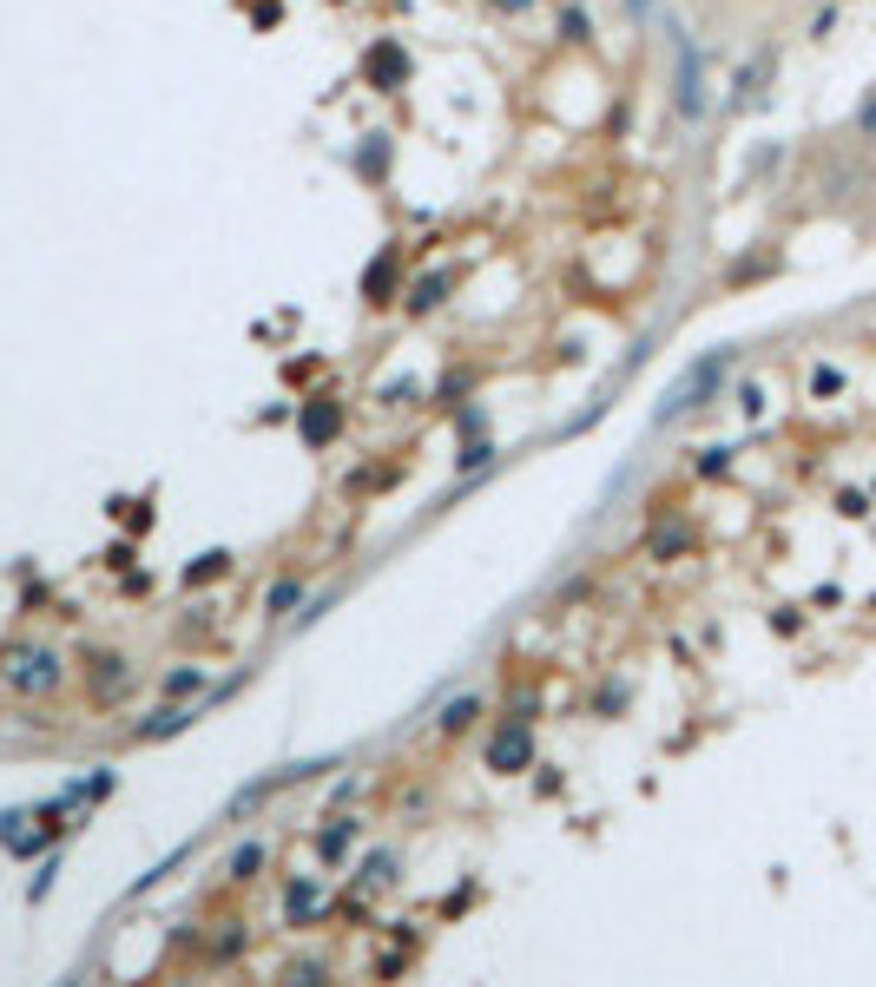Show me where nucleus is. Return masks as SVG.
<instances>
[{"instance_id": "16", "label": "nucleus", "mask_w": 876, "mask_h": 987, "mask_svg": "<svg viewBox=\"0 0 876 987\" xmlns=\"http://www.w3.org/2000/svg\"><path fill=\"white\" fill-rule=\"evenodd\" d=\"M198 685H205V672H172V678H165V691H172V698H185V691H198Z\"/></svg>"}, {"instance_id": "20", "label": "nucleus", "mask_w": 876, "mask_h": 987, "mask_svg": "<svg viewBox=\"0 0 876 987\" xmlns=\"http://www.w3.org/2000/svg\"><path fill=\"white\" fill-rule=\"evenodd\" d=\"M494 7H508V14H521V7H527V0H494Z\"/></svg>"}, {"instance_id": "7", "label": "nucleus", "mask_w": 876, "mask_h": 987, "mask_svg": "<svg viewBox=\"0 0 876 987\" xmlns=\"http://www.w3.org/2000/svg\"><path fill=\"white\" fill-rule=\"evenodd\" d=\"M455 283V270H429L422 283H409V310H435L442 303V290Z\"/></svg>"}, {"instance_id": "5", "label": "nucleus", "mask_w": 876, "mask_h": 987, "mask_svg": "<svg viewBox=\"0 0 876 987\" xmlns=\"http://www.w3.org/2000/svg\"><path fill=\"white\" fill-rule=\"evenodd\" d=\"M534 764V737L521 731V724H508V731H494L488 744V770H501V777H514V770Z\"/></svg>"}, {"instance_id": "18", "label": "nucleus", "mask_w": 876, "mask_h": 987, "mask_svg": "<svg viewBox=\"0 0 876 987\" xmlns=\"http://www.w3.org/2000/svg\"><path fill=\"white\" fill-rule=\"evenodd\" d=\"M218 573H224V553H211V560H205V566H192V573H185V580H192V586H198V580H218Z\"/></svg>"}, {"instance_id": "3", "label": "nucleus", "mask_w": 876, "mask_h": 987, "mask_svg": "<svg viewBox=\"0 0 876 987\" xmlns=\"http://www.w3.org/2000/svg\"><path fill=\"white\" fill-rule=\"evenodd\" d=\"M672 47H679V86H672V93H679V112L685 119H699L705 112V60H699V40H692V33H672Z\"/></svg>"}, {"instance_id": "12", "label": "nucleus", "mask_w": 876, "mask_h": 987, "mask_svg": "<svg viewBox=\"0 0 876 987\" xmlns=\"http://www.w3.org/2000/svg\"><path fill=\"white\" fill-rule=\"evenodd\" d=\"M389 869H396V856L383 849V856H369V862H363V876H356V882H369V889H383V882H389Z\"/></svg>"}, {"instance_id": "13", "label": "nucleus", "mask_w": 876, "mask_h": 987, "mask_svg": "<svg viewBox=\"0 0 876 987\" xmlns=\"http://www.w3.org/2000/svg\"><path fill=\"white\" fill-rule=\"evenodd\" d=\"M468 718H481V705H475V698H455V705L442 711V731H462Z\"/></svg>"}, {"instance_id": "6", "label": "nucleus", "mask_w": 876, "mask_h": 987, "mask_svg": "<svg viewBox=\"0 0 876 987\" xmlns=\"http://www.w3.org/2000/svg\"><path fill=\"white\" fill-rule=\"evenodd\" d=\"M317 909H323V889H317V882H290V889H284V915H290V928H303Z\"/></svg>"}, {"instance_id": "15", "label": "nucleus", "mask_w": 876, "mask_h": 987, "mask_svg": "<svg viewBox=\"0 0 876 987\" xmlns=\"http://www.w3.org/2000/svg\"><path fill=\"white\" fill-rule=\"evenodd\" d=\"M389 283H396V264H389V257H383V264L369 270V297L383 303V297H389Z\"/></svg>"}, {"instance_id": "2", "label": "nucleus", "mask_w": 876, "mask_h": 987, "mask_svg": "<svg viewBox=\"0 0 876 987\" xmlns=\"http://www.w3.org/2000/svg\"><path fill=\"white\" fill-rule=\"evenodd\" d=\"M718 376H725V356H705V362H692V369H685V382H672L666 408H659V422H672V415H685V408H699L705 395L718 389Z\"/></svg>"}, {"instance_id": "9", "label": "nucleus", "mask_w": 876, "mask_h": 987, "mask_svg": "<svg viewBox=\"0 0 876 987\" xmlns=\"http://www.w3.org/2000/svg\"><path fill=\"white\" fill-rule=\"evenodd\" d=\"M336 422H343V415H336L330 402H323V408H303V435H310V441H330Z\"/></svg>"}, {"instance_id": "11", "label": "nucleus", "mask_w": 876, "mask_h": 987, "mask_svg": "<svg viewBox=\"0 0 876 987\" xmlns=\"http://www.w3.org/2000/svg\"><path fill=\"white\" fill-rule=\"evenodd\" d=\"M257 869H264V843H244L231 856V882H257Z\"/></svg>"}, {"instance_id": "4", "label": "nucleus", "mask_w": 876, "mask_h": 987, "mask_svg": "<svg viewBox=\"0 0 876 987\" xmlns=\"http://www.w3.org/2000/svg\"><path fill=\"white\" fill-rule=\"evenodd\" d=\"M363 73H369V86H383V93H396L402 79H409V53H402L396 40H376V47L363 53Z\"/></svg>"}, {"instance_id": "17", "label": "nucleus", "mask_w": 876, "mask_h": 987, "mask_svg": "<svg viewBox=\"0 0 876 987\" xmlns=\"http://www.w3.org/2000/svg\"><path fill=\"white\" fill-rule=\"evenodd\" d=\"M290 606H297V586H290V580H284V586H271V619H284Z\"/></svg>"}, {"instance_id": "19", "label": "nucleus", "mask_w": 876, "mask_h": 987, "mask_svg": "<svg viewBox=\"0 0 876 987\" xmlns=\"http://www.w3.org/2000/svg\"><path fill=\"white\" fill-rule=\"evenodd\" d=\"M863 132H876V99H870V106H863Z\"/></svg>"}, {"instance_id": "8", "label": "nucleus", "mask_w": 876, "mask_h": 987, "mask_svg": "<svg viewBox=\"0 0 876 987\" xmlns=\"http://www.w3.org/2000/svg\"><path fill=\"white\" fill-rule=\"evenodd\" d=\"M192 718H198V711H159V718L139 724V737H145V744H152V737H172V731H185Z\"/></svg>"}, {"instance_id": "10", "label": "nucleus", "mask_w": 876, "mask_h": 987, "mask_svg": "<svg viewBox=\"0 0 876 987\" xmlns=\"http://www.w3.org/2000/svg\"><path fill=\"white\" fill-rule=\"evenodd\" d=\"M119 685H126V658H93V691H119Z\"/></svg>"}, {"instance_id": "14", "label": "nucleus", "mask_w": 876, "mask_h": 987, "mask_svg": "<svg viewBox=\"0 0 876 987\" xmlns=\"http://www.w3.org/2000/svg\"><path fill=\"white\" fill-rule=\"evenodd\" d=\"M350 836H356V823H336V830H323V843H317V849H323V856L336 862L343 849H350Z\"/></svg>"}, {"instance_id": "1", "label": "nucleus", "mask_w": 876, "mask_h": 987, "mask_svg": "<svg viewBox=\"0 0 876 987\" xmlns=\"http://www.w3.org/2000/svg\"><path fill=\"white\" fill-rule=\"evenodd\" d=\"M0 678L14 691H53V678H60V658L40 652V645H0Z\"/></svg>"}]
</instances>
